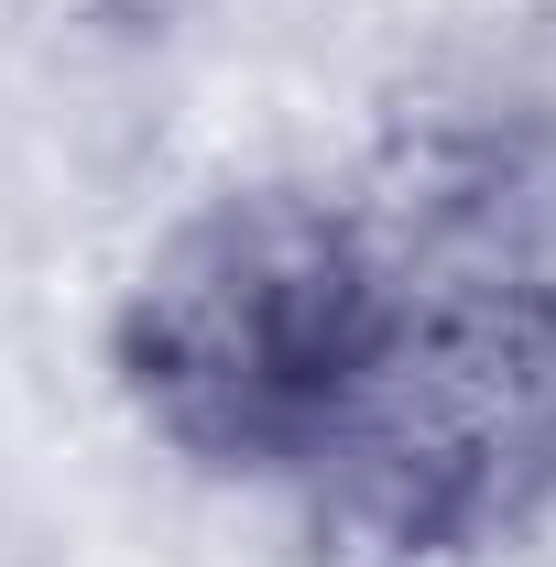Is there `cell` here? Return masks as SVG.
Returning <instances> with one entry per match:
<instances>
[{"label": "cell", "instance_id": "1", "mask_svg": "<svg viewBox=\"0 0 556 567\" xmlns=\"http://www.w3.org/2000/svg\"><path fill=\"white\" fill-rule=\"evenodd\" d=\"M382 240L328 175L208 186L110 295V382L208 481H295L382 328Z\"/></svg>", "mask_w": 556, "mask_h": 567}, {"label": "cell", "instance_id": "2", "mask_svg": "<svg viewBox=\"0 0 556 567\" xmlns=\"http://www.w3.org/2000/svg\"><path fill=\"white\" fill-rule=\"evenodd\" d=\"M295 492L371 567L535 546L556 524V262L393 274Z\"/></svg>", "mask_w": 556, "mask_h": 567}, {"label": "cell", "instance_id": "3", "mask_svg": "<svg viewBox=\"0 0 556 567\" xmlns=\"http://www.w3.org/2000/svg\"><path fill=\"white\" fill-rule=\"evenodd\" d=\"M110 11H142V22H153V0H110Z\"/></svg>", "mask_w": 556, "mask_h": 567}]
</instances>
